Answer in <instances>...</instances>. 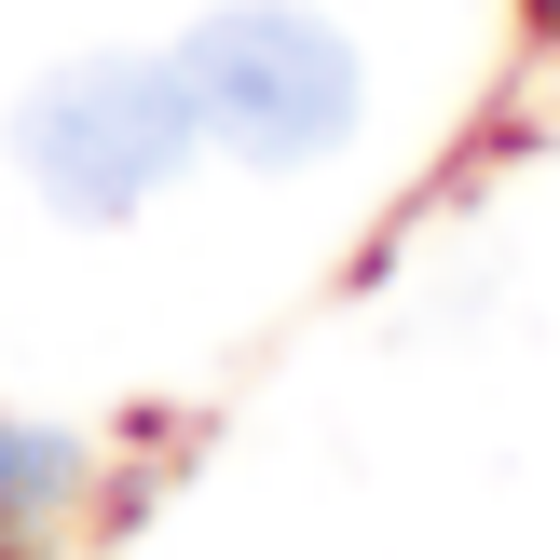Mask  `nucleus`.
I'll list each match as a JSON object with an SVG mask.
<instances>
[{
	"mask_svg": "<svg viewBox=\"0 0 560 560\" xmlns=\"http://www.w3.org/2000/svg\"><path fill=\"white\" fill-rule=\"evenodd\" d=\"M178 82H191L206 151L260 164V178L328 164L355 137V109H370V69H355V42L315 0H219V14H191L178 27Z\"/></svg>",
	"mask_w": 560,
	"mask_h": 560,
	"instance_id": "1",
	"label": "nucleus"
},
{
	"mask_svg": "<svg viewBox=\"0 0 560 560\" xmlns=\"http://www.w3.org/2000/svg\"><path fill=\"white\" fill-rule=\"evenodd\" d=\"M191 151H206V124H191V82L178 55H69V69H42L14 96V164L27 191H42L55 219H137L164 206V191L191 178Z\"/></svg>",
	"mask_w": 560,
	"mask_h": 560,
	"instance_id": "2",
	"label": "nucleus"
},
{
	"mask_svg": "<svg viewBox=\"0 0 560 560\" xmlns=\"http://www.w3.org/2000/svg\"><path fill=\"white\" fill-rule=\"evenodd\" d=\"M69 492H82V438L0 424V520H42V506H69Z\"/></svg>",
	"mask_w": 560,
	"mask_h": 560,
	"instance_id": "3",
	"label": "nucleus"
},
{
	"mask_svg": "<svg viewBox=\"0 0 560 560\" xmlns=\"http://www.w3.org/2000/svg\"><path fill=\"white\" fill-rule=\"evenodd\" d=\"M547 14H560V0H547Z\"/></svg>",
	"mask_w": 560,
	"mask_h": 560,
	"instance_id": "4",
	"label": "nucleus"
}]
</instances>
